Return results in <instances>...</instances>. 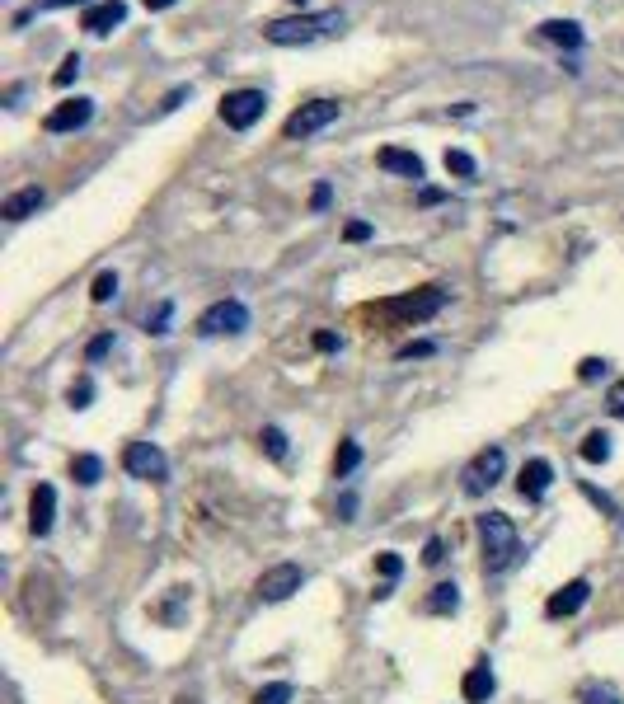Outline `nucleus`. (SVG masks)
Segmentation results:
<instances>
[{
	"label": "nucleus",
	"instance_id": "f257e3e1",
	"mask_svg": "<svg viewBox=\"0 0 624 704\" xmlns=\"http://www.w3.org/2000/svg\"><path fill=\"white\" fill-rule=\"evenodd\" d=\"M479 545H484V573H507L521 554V536L507 512H484L479 517Z\"/></svg>",
	"mask_w": 624,
	"mask_h": 704
},
{
	"label": "nucleus",
	"instance_id": "f03ea898",
	"mask_svg": "<svg viewBox=\"0 0 624 704\" xmlns=\"http://www.w3.org/2000/svg\"><path fill=\"white\" fill-rule=\"evenodd\" d=\"M343 29V15L338 10H320V15H291V19H268L263 24V38L273 47H301V43H315L324 33Z\"/></svg>",
	"mask_w": 624,
	"mask_h": 704
},
{
	"label": "nucleus",
	"instance_id": "7ed1b4c3",
	"mask_svg": "<svg viewBox=\"0 0 624 704\" xmlns=\"http://www.w3.org/2000/svg\"><path fill=\"white\" fill-rule=\"evenodd\" d=\"M338 113H343V104H338V99H310V104H301L287 118V123H282V137H287V141L315 137V132H324L329 123H338Z\"/></svg>",
	"mask_w": 624,
	"mask_h": 704
},
{
	"label": "nucleus",
	"instance_id": "20e7f679",
	"mask_svg": "<svg viewBox=\"0 0 624 704\" xmlns=\"http://www.w3.org/2000/svg\"><path fill=\"white\" fill-rule=\"evenodd\" d=\"M503 470H507V451H503V446H484V451H479V456L465 465L460 489L470 493V498H479V493H488L498 479H503Z\"/></svg>",
	"mask_w": 624,
	"mask_h": 704
},
{
	"label": "nucleus",
	"instance_id": "39448f33",
	"mask_svg": "<svg viewBox=\"0 0 624 704\" xmlns=\"http://www.w3.org/2000/svg\"><path fill=\"white\" fill-rule=\"evenodd\" d=\"M263 108H268V94L263 90H230L221 99V123L230 132H249V127L263 118Z\"/></svg>",
	"mask_w": 624,
	"mask_h": 704
},
{
	"label": "nucleus",
	"instance_id": "423d86ee",
	"mask_svg": "<svg viewBox=\"0 0 624 704\" xmlns=\"http://www.w3.org/2000/svg\"><path fill=\"white\" fill-rule=\"evenodd\" d=\"M249 329V310H244V301H216V306H207L198 315V334L202 338H221V334H244Z\"/></svg>",
	"mask_w": 624,
	"mask_h": 704
},
{
	"label": "nucleus",
	"instance_id": "0eeeda50",
	"mask_svg": "<svg viewBox=\"0 0 624 704\" xmlns=\"http://www.w3.org/2000/svg\"><path fill=\"white\" fill-rule=\"evenodd\" d=\"M122 470H127L132 479H151V484H160V479H169V460L155 442H127V451H122Z\"/></svg>",
	"mask_w": 624,
	"mask_h": 704
},
{
	"label": "nucleus",
	"instance_id": "6e6552de",
	"mask_svg": "<svg viewBox=\"0 0 624 704\" xmlns=\"http://www.w3.org/2000/svg\"><path fill=\"white\" fill-rule=\"evenodd\" d=\"M301 564H273V568H263V578H259V597L263 601H287L301 592Z\"/></svg>",
	"mask_w": 624,
	"mask_h": 704
},
{
	"label": "nucleus",
	"instance_id": "1a4fd4ad",
	"mask_svg": "<svg viewBox=\"0 0 624 704\" xmlns=\"http://www.w3.org/2000/svg\"><path fill=\"white\" fill-rule=\"evenodd\" d=\"M94 118V99H85V94H76V99H61L57 108H52V113H47L43 118V127L47 132H80V127L90 123Z\"/></svg>",
	"mask_w": 624,
	"mask_h": 704
},
{
	"label": "nucleus",
	"instance_id": "9d476101",
	"mask_svg": "<svg viewBox=\"0 0 624 704\" xmlns=\"http://www.w3.org/2000/svg\"><path fill=\"white\" fill-rule=\"evenodd\" d=\"M587 601H592V582L573 578L568 587H559V592L545 601V615H549V620H568V615H578Z\"/></svg>",
	"mask_w": 624,
	"mask_h": 704
},
{
	"label": "nucleus",
	"instance_id": "9b49d317",
	"mask_svg": "<svg viewBox=\"0 0 624 704\" xmlns=\"http://www.w3.org/2000/svg\"><path fill=\"white\" fill-rule=\"evenodd\" d=\"M127 19V5L122 0H99V5H90L85 15H80V29L94 33V38H104V33H113Z\"/></svg>",
	"mask_w": 624,
	"mask_h": 704
},
{
	"label": "nucleus",
	"instance_id": "f8f14e48",
	"mask_svg": "<svg viewBox=\"0 0 624 704\" xmlns=\"http://www.w3.org/2000/svg\"><path fill=\"white\" fill-rule=\"evenodd\" d=\"M549 484H554V465H549V460H526V465H521V479H517V489H521V498H531V503H540V498H545L549 493Z\"/></svg>",
	"mask_w": 624,
	"mask_h": 704
},
{
	"label": "nucleus",
	"instance_id": "ddd939ff",
	"mask_svg": "<svg viewBox=\"0 0 624 704\" xmlns=\"http://www.w3.org/2000/svg\"><path fill=\"white\" fill-rule=\"evenodd\" d=\"M52 521H57V489L52 484H38L29 498V526L33 536H47L52 531Z\"/></svg>",
	"mask_w": 624,
	"mask_h": 704
},
{
	"label": "nucleus",
	"instance_id": "4468645a",
	"mask_svg": "<svg viewBox=\"0 0 624 704\" xmlns=\"http://www.w3.org/2000/svg\"><path fill=\"white\" fill-rule=\"evenodd\" d=\"M376 165L385 169V174H404V179H423V160L413 151H404V146H381V155H376Z\"/></svg>",
	"mask_w": 624,
	"mask_h": 704
},
{
	"label": "nucleus",
	"instance_id": "2eb2a0df",
	"mask_svg": "<svg viewBox=\"0 0 624 704\" xmlns=\"http://www.w3.org/2000/svg\"><path fill=\"white\" fill-rule=\"evenodd\" d=\"M43 202H47V193L38 184H29V188H19V193H10V198L0 202V216H5V221H29Z\"/></svg>",
	"mask_w": 624,
	"mask_h": 704
},
{
	"label": "nucleus",
	"instance_id": "dca6fc26",
	"mask_svg": "<svg viewBox=\"0 0 624 704\" xmlns=\"http://www.w3.org/2000/svg\"><path fill=\"white\" fill-rule=\"evenodd\" d=\"M493 690H498V676H493L488 662H474L470 672H465V681H460V695H465L470 704H484Z\"/></svg>",
	"mask_w": 624,
	"mask_h": 704
},
{
	"label": "nucleus",
	"instance_id": "f3484780",
	"mask_svg": "<svg viewBox=\"0 0 624 704\" xmlns=\"http://www.w3.org/2000/svg\"><path fill=\"white\" fill-rule=\"evenodd\" d=\"M540 33H545L549 43H559V47H568V52H578L582 43H587V33L573 24V19H545L540 24Z\"/></svg>",
	"mask_w": 624,
	"mask_h": 704
},
{
	"label": "nucleus",
	"instance_id": "a211bd4d",
	"mask_svg": "<svg viewBox=\"0 0 624 704\" xmlns=\"http://www.w3.org/2000/svg\"><path fill=\"white\" fill-rule=\"evenodd\" d=\"M460 606V587L456 582H437V587H432V597H427V611L432 615H451Z\"/></svg>",
	"mask_w": 624,
	"mask_h": 704
},
{
	"label": "nucleus",
	"instance_id": "6ab92c4d",
	"mask_svg": "<svg viewBox=\"0 0 624 704\" xmlns=\"http://www.w3.org/2000/svg\"><path fill=\"white\" fill-rule=\"evenodd\" d=\"M578 451H582L587 465H606V460H610V432H587Z\"/></svg>",
	"mask_w": 624,
	"mask_h": 704
},
{
	"label": "nucleus",
	"instance_id": "aec40b11",
	"mask_svg": "<svg viewBox=\"0 0 624 704\" xmlns=\"http://www.w3.org/2000/svg\"><path fill=\"white\" fill-rule=\"evenodd\" d=\"M71 475H76V484H85V489H90V484H99V475H104V460L85 451V456L71 460Z\"/></svg>",
	"mask_w": 624,
	"mask_h": 704
},
{
	"label": "nucleus",
	"instance_id": "412c9836",
	"mask_svg": "<svg viewBox=\"0 0 624 704\" xmlns=\"http://www.w3.org/2000/svg\"><path fill=\"white\" fill-rule=\"evenodd\" d=\"M357 465H362V446H357V442L348 437V442L338 446V456H334V475H338V479H348L352 470H357Z\"/></svg>",
	"mask_w": 624,
	"mask_h": 704
},
{
	"label": "nucleus",
	"instance_id": "4be33fe9",
	"mask_svg": "<svg viewBox=\"0 0 624 704\" xmlns=\"http://www.w3.org/2000/svg\"><path fill=\"white\" fill-rule=\"evenodd\" d=\"M113 296H118V273H99L90 282V301H94V306H108Z\"/></svg>",
	"mask_w": 624,
	"mask_h": 704
},
{
	"label": "nucleus",
	"instance_id": "5701e85b",
	"mask_svg": "<svg viewBox=\"0 0 624 704\" xmlns=\"http://www.w3.org/2000/svg\"><path fill=\"white\" fill-rule=\"evenodd\" d=\"M578 700H582V704H624L620 690H615V686H596V681L578 690Z\"/></svg>",
	"mask_w": 624,
	"mask_h": 704
},
{
	"label": "nucleus",
	"instance_id": "b1692460",
	"mask_svg": "<svg viewBox=\"0 0 624 704\" xmlns=\"http://www.w3.org/2000/svg\"><path fill=\"white\" fill-rule=\"evenodd\" d=\"M474 155L470 151H446V174H456V179H474Z\"/></svg>",
	"mask_w": 624,
	"mask_h": 704
},
{
	"label": "nucleus",
	"instance_id": "393cba45",
	"mask_svg": "<svg viewBox=\"0 0 624 704\" xmlns=\"http://www.w3.org/2000/svg\"><path fill=\"white\" fill-rule=\"evenodd\" d=\"M291 681H273V686H263L259 695H254V704H291Z\"/></svg>",
	"mask_w": 624,
	"mask_h": 704
},
{
	"label": "nucleus",
	"instance_id": "a878e982",
	"mask_svg": "<svg viewBox=\"0 0 624 704\" xmlns=\"http://www.w3.org/2000/svg\"><path fill=\"white\" fill-rule=\"evenodd\" d=\"M259 442H263V451H268L273 460H287V432H282V428H263Z\"/></svg>",
	"mask_w": 624,
	"mask_h": 704
},
{
	"label": "nucleus",
	"instance_id": "bb28decb",
	"mask_svg": "<svg viewBox=\"0 0 624 704\" xmlns=\"http://www.w3.org/2000/svg\"><path fill=\"white\" fill-rule=\"evenodd\" d=\"M169 315H174V306H169V301H160V306H155V315H146V334H169Z\"/></svg>",
	"mask_w": 624,
	"mask_h": 704
},
{
	"label": "nucleus",
	"instance_id": "cd10ccee",
	"mask_svg": "<svg viewBox=\"0 0 624 704\" xmlns=\"http://www.w3.org/2000/svg\"><path fill=\"white\" fill-rule=\"evenodd\" d=\"M80 66H85V62H80L76 52H71V57H66V62H61V71H57V76H52V80H57L61 90H66V85H71V80L80 76Z\"/></svg>",
	"mask_w": 624,
	"mask_h": 704
},
{
	"label": "nucleus",
	"instance_id": "c85d7f7f",
	"mask_svg": "<svg viewBox=\"0 0 624 704\" xmlns=\"http://www.w3.org/2000/svg\"><path fill=\"white\" fill-rule=\"evenodd\" d=\"M578 376H582V381H601V376H606V362H601V357H582Z\"/></svg>",
	"mask_w": 624,
	"mask_h": 704
},
{
	"label": "nucleus",
	"instance_id": "c756f323",
	"mask_svg": "<svg viewBox=\"0 0 624 704\" xmlns=\"http://www.w3.org/2000/svg\"><path fill=\"white\" fill-rule=\"evenodd\" d=\"M90 399H94V385L90 381L71 385V409H90Z\"/></svg>",
	"mask_w": 624,
	"mask_h": 704
},
{
	"label": "nucleus",
	"instance_id": "7c9ffc66",
	"mask_svg": "<svg viewBox=\"0 0 624 704\" xmlns=\"http://www.w3.org/2000/svg\"><path fill=\"white\" fill-rule=\"evenodd\" d=\"M376 564H381L385 582H395L399 573H404V559H399V554H381V559H376Z\"/></svg>",
	"mask_w": 624,
	"mask_h": 704
},
{
	"label": "nucleus",
	"instance_id": "2f4dec72",
	"mask_svg": "<svg viewBox=\"0 0 624 704\" xmlns=\"http://www.w3.org/2000/svg\"><path fill=\"white\" fill-rule=\"evenodd\" d=\"M442 559H446V545H442L437 536H432V540L423 545V564H442Z\"/></svg>",
	"mask_w": 624,
	"mask_h": 704
},
{
	"label": "nucleus",
	"instance_id": "473e14b6",
	"mask_svg": "<svg viewBox=\"0 0 624 704\" xmlns=\"http://www.w3.org/2000/svg\"><path fill=\"white\" fill-rule=\"evenodd\" d=\"M108 348H113V334H99V338L90 343V348H85V357H90V362H99V357H104Z\"/></svg>",
	"mask_w": 624,
	"mask_h": 704
},
{
	"label": "nucleus",
	"instance_id": "72a5a7b5",
	"mask_svg": "<svg viewBox=\"0 0 624 704\" xmlns=\"http://www.w3.org/2000/svg\"><path fill=\"white\" fill-rule=\"evenodd\" d=\"M329 198H334V188L315 184V193H310V207H315V212H324V207H329Z\"/></svg>",
	"mask_w": 624,
	"mask_h": 704
},
{
	"label": "nucleus",
	"instance_id": "f704fd0d",
	"mask_svg": "<svg viewBox=\"0 0 624 704\" xmlns=\"http://www.w3.org/2000/svg\"><path fill=\"white\" fill-rule=\"evenodd\" d=\"M343 235H348L352 245H362V240H371V226H366V221H348V230H343Z\"/></svg>",
	"mask_w": 624,
	"mask_h": 704
},
{
	"label": "nucleus",
	"instance_id": "c9c22d12",
	"mask_svg": "<svg viewBox=\"0 0 624 704\" xmlns=\"http://www.w3.org/2000/svg\"><path fill=\"white\" fill-rule=\"evenodd\" d=\"M582 493H587V498H592V503H596V507H601V512H606V517H615V503H610L606 493H596V489H592V484H582Z\"/></svg>",
	"mask_w": 624,
	"mask_h": 704
},
{
	"label": "nucleus",
	"instance_id": "e433bc0d",
	"mask_svg": "<svg viewBox=\"0 0 624 704\" xmlns=\"http://www.w3.org/2000/svg\"><path fill=\"white\" fill-rule=\"evenodd\" d=\"M610 409H615V414H620L624 418V381H615V385H610Z\"/></svg>",
	"mask_w": 624,
	"mask_h": 704
},
{
	"label": "nucleus",
	"instance_id": "4c0bfd02",
	"mask_svg": "<svg viewBox=\"0 0 624 704\" xmlns=\"http://www.w3.org/2000/svg\"><path fill=\"white\" fill-rule=\"evenodd\" d=\"M315 348H320V352H338V334L320 329V334H315Z\"/></svg>",
	"mask_w": 624,
	"mask_h": 704
},
{
	"label": "nucleus",
	"instance_id": "58836bf2",
	"mask_svg": "<svg viewBox=\"0 0 624 704\" xmlns=\"http://www.w3.org/2000/svg\"><path fill=\"white\" fill-rule=\"evenodd\" d=\"M183 99H188V90H183V85H179V90H169V94H165V104H160V108H165V113H169V108H179Z\"/></svg>",
	"mask_w": 624,
	"mask_h": 704
},
{
	"label": "nucleus",
	"instance_id": "ea45409f",
	"mask_svg": "<svg viewBox=\"0 0 624 704\" xmlns=\"http://www.w3.org/2000/svg\"><path fill=\"white\" fill-rule=\"evenodd\" d=\"M427 352H432V343H409V348L399 352V357H427Z\"/></svg>",
	"mask_w": 624,
	"mask_h": 704
},
{
	"label": "nucleus",
	"instance_id": "a19ab883",
	"mask_svg": "<svg viewBox=\"0 0 624 704\" xmlns=\"http://www.w3.org/2000/svg\"><path fill=\"white\" fill-rule=\"evenodd\" d=\"M61 5H85L90 10V0H43V10H61Z\"/></svg>",
	"mask_w": 624,
	"mask_h": 704
},
{
	"label": "nucleus",
	"instance_id": "79ce46f5",
	"mask_svg": "<svg viewBox=\"0 0 624 704\" xmlns=\"http://www.w3.org/2000/svg\"><path fill=\"white\" fill-rule=\"evenodd\" d=\"M352 507H357V498H352V493H343V503H338V512H343V521H352Z\"/></svg>",
	"mask_w": 624,
	"mask_h": 704
},
{
	"label": "nucleus",
	"instance_id": "37998d69",
	"mask_svg": "<svg viewBox=\"0 0 624 704\" xmlns=\"http://www.w3.org/2000/svg\"><path fill=\"white\" fill-rule=\"evenodd\" d=\"M174 0H146V10H169Z\"/></svg>",
	"mask_w": 624,
	"mask_h": 704
},
{
	"label": "nucleus",
	"instance_id": "c03bdc74",
	"mask_svg": "<svg viewBox=\"0 0 624 704\" xmlns=\"http://www.w3.org/2000/svg\"><path fill=\"white\" fill-rule=\"evenodd\" d=\"M291 5H305V0H291Z\"/></svg>",
	"mask_w": 624,
	"mask_h": 704
}]
</instances>
